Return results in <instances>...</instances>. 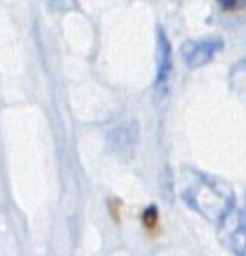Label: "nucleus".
Listing matches in <instances>:
<instances>
[{"label":"nucleus","instance_id":"20e7f679","mask_svg":"<svg viewBox=\"0 0 246 256\" xmlns=\"http://www.w3.org/2000/svg\"><path fill=\"white\" fill-rule=\"evenodd\" d=\"M156 60H158V68H156V84H164L170 76L172 70V50H170V40L166 36V32L162 28H158V48H156Z\"/></svg>","mask_w":246,"mask_h":256},{"label":"nucleus","instance_id":"f03ea898","mask_svg":"<svg viewBox=\"0 0 246 256\" xmlns=\"http://www.w3.org/2000/svg\"><path fill=\"white\" fill-rule=\"evenodd\" d=\"M218 238L226 250L246 254V214L240 208H232L218 222Z\"/></svg>","mask_w":246,"mask_h":256},{"label":"nucleus","instance_id":"39448f33","mask_svg":"<svg viewBox=\"0 0 246 256\" xmlns=\"http://www.w3.org/2000/svg\"><path fill=\"white\" fill-rule=\"evenodd\" d=\"M228 80H230L232 92H234L242 102H246V62L234 64V68L230 70Z\"/></svg>","mask_w":246,"mask_h":256},{"label":"nucleus","instance_id":"7ed1b4c3","mask_svg":"<svg viewBox=\"0 0 246 256\" xmlns=\"http://www.w3.org/2000/svg\"><path fill=\"white\" fill-rule=\"evenodd\" d=\"M222 48V40L220 38H202V40H188L182 46V56L184 62L190 68H198L208 64L216 52Z\"/></svg>","mask_w":246,"mask_h":256},{"label":"nucleus","instance_id":"f257e3e1","mask_svg":"<svg viewBox=\"0 0 246 256\" xmlns=\"http://www.w3.org/2000/svg\"><path fill=\"white\" fill-rule=\"evenodd\" d=\"M180 196L188 208L214 224H218L234 208L232 186L194 168H184L180 172Z\"/></svg>","mask_w":246,"mask_h":256}]
</instances>
